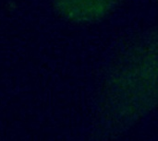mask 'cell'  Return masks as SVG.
<instances>
[{"instance_id": "1", "label": "cell", "mask_w": 158, "mask_h": 141, "mask_svg": "<svg viewBox=\"0 0 158 141\" xmlns=\"http://www.w3.org/2000/svg\"><path fill=\"white\" fill-rule=\"evenodd\" d=\"M158 104V26L124 47L105 83L104 105L115 115L135 116Z\"/></svg>"}, {"instance_id": "2", "label": "cell", "mask_w": 158, "mask_h": 141, "mask_svg": "<svg viewBox=\"0 0 158 141\" xmlns=\"http://www.w3.org/2000/svg\"><path fill=\"white\" fill-rule=\"evenodd\" d=\"M121 0H56L60 14L81 24L99 22L111 15Z\"/></svg>"}]
</instances>
